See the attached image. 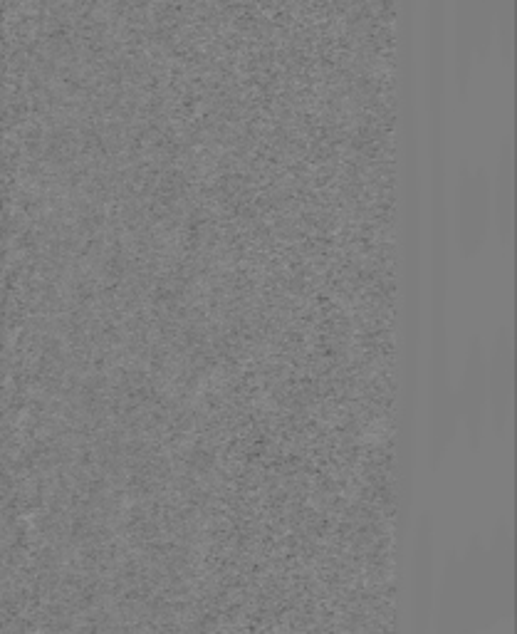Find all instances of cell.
I'll return each instance as SVG.
<instances>
[{
	"mask_svg": "<svg viewBox=\"0 0 517 634\" xmlns=\"http://www.w3.org/2000/svg\"><path fill=\"white\" fill-rule=\"evenodd\" d=\"M510 374H513V367H510V342L505 337V340H500V347L493 355V370L485 372V379H488V399L493 402L495 419H498L500 429H503V422L510 409V392H513V377Z\"/></svg>",
	"mask_w": 517,
	"mask_h": 634,
	"instance_id": "6da1fadb",
	"label": "cell"
},
{
	"mask_svg": "<svg viewBox=\"0 0 517 634\" xmlns=\"http://www.w3.org/2000/svg\"><path fill=\"white\" fill-rule=\"evenodd\" d=\"M466 404H468V419L470 424L475 422V429L483 419V407L488 402V379H485V365L480 352L470 355L468 370H466Z\"/></svg>",
	"mask_w": 517,
	"mask_h": 634,
	"instance_id": "7a4b0ae2",
	"label": "cell"
},
{
	"mask_svg": "<svg viewBox=\"0 0 517 634\" xmlns=\"http://www.w3.org/2000/svg\"><path fill=\"white\" fill-rule=\"evenodd\" d=\"M500 186H495V196H500V221H503V236L508 238V231H510V213H513V201H510V196H513V189H510V166L508 161H505L503 166V179L498 181Z\"/></svg>",
	"mask_w": 517,
	"mask_h": 634,
	"instance_id": "3957f363",
	"label": "cell"
}]
</instances>
